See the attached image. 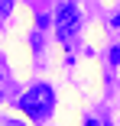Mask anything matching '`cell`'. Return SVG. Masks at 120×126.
I'll list each match as a JSON object with an SVG mask.
<instances>
[{
    "mask_svg": "<svg viewBox=\"0 0 120 126\" xmlns=\"http://www.w3.org/2000/svg\"><path fill=\"white\" fill-rule=\"evenodd\" d=\"M52 104H55V94H52L49 84H36V87H29L26 94L20 97V110L26 116H33L36 123H42L45 116L52 113Z\"/></svg>",
    "mask_w": 120,
    "mask_h": 126,
    "instance_id": "6da1fadb",
    "label": "cell"
},
{
    "mask_svg": "<svg viewBox=\"0 0 120 126\" xmlns=\"http://www.w3.org/2000/svg\"><path fill=\"white\" fill-rule=\"evenodd\" d=\"M78 23H81V16H78L75 3H62L59 13H55V39L68 45L75 39V32H78Z\"/></svg>",
    "mask_w": 120,
    "mask_h": 126,
    "instance_id": "7a4b0ae2",
    "label": "cell"
},
{
    "mask_svg": "<svg viewBox=\"0 0 120 126\" xmlns=\"http://www.w3.org/2000/svg\"><path fill=\"white\" fill-rule=\"evenodd\" d=\"M110 62H114V65H120V45H114V52H110Z\"/></svg>",
    "mask_w": 120,
    "mask_h": 126,
    "instance_id": "3957f363",
    "label": "cell"
}]
</instances>
